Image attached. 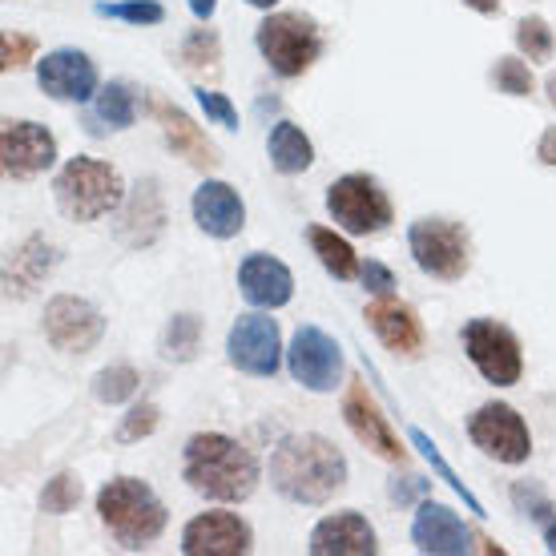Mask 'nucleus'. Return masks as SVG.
Listing matches in <instances>:
<instances>
[{
  "label": "nucleus",
  "instance_id": "1",
  "mask_svg": "<svg viewBox=\"0 0 556 556\" xmlns=\"http://www.w3.org/2000/svg\"><path fill=\"white\" fill-rule=\"evenodd\" d=\"M270 484L294 504H327L348 484V456L327 435H287L270 452Z\"/></svg>",
  "mask_w": 556,
  "mask_h": 556
},
{
  "label": "nucleus",
  "instance_id": "2",
  "mask_svg": "<svg viewBox=\"0 0 556 556\" xmlns=\"http://www.w3.org/2000/svg\"><path fill=\"white\" fill-rule=\"evenodd\" d=\"M181 476L206 501L242 504L258 488L263 468H258L251 447H242L238 440L223 435V431H198L186 444Z\"/></svg>",
  "mask_w": 556,
  "mask_h": 556
},
{
  "label": "nucleus",
  "instance_id": "3",
  "mask_svg": "<svg viewBox=\"0 0 556 556\" xmlns=\"http://www.w3.org/2000/svg\"><path fill=\"white\" fill-rule=\"evenodd\" d=\"M98 513L105 520V529L113 532V541L122 548H146L166 532V504L157 501L146 480L134 476H117L98 492Z\"/></svg>",
  "mask_w": 556,
  "mask_h": 556
},
{
  "label": "nucleus",
  "instance_id": "4",
  "mask_svg": "<svg viewBox=\"0 0 556 556\" xmlns=\"http://www.w3.org/2000/svg\"><path fill=\"white\" fill-rule=\"evenodd\" d=\"M53 194L65 218H73V223H98V218H105L113 210H122L126 181H122V174L110 162L77 153V157H70L61 166V174L53 181Z\"/></svg>",
  "mask_w": 556,
  "mask_h": 556
},
{
  "label": "nucleus",
  "instance_id": "5",
  "mask_svg": "<svg viewBox=\"0 0 556 556\" xmlns=\"http://www.w3.org/2000/svg\"><path fill=\"white\" fill-rule=\"evenodd\" d=\"M258 53L266 56V65L278 77H303L323 53V37L315 21H306L303 13H275L266 16L258 33H254Z\"/></svg>",
  "mask_w": 556,
  "mask_h": 556
},
{
  "label": "nucleus",
  "instance_id": "6",
  "mask_svg": "<svg viewBox=\"0 0 556 556\" xmlns=\"http://www.w3.org/2000/svg\"><path fill=\"white\" fill-rule=\"evenodd\" d=\"M327 210H331L334 226L355 238L383 235L391 226V218H395L391 198L367 174H343V178L334 181L331 190H327Z\"/></svg>",
  "mask_w": 556,
  "mask_h": 556
},
{
  "label": "nucleus",
  "instance_id": "7",
  "mask_svg": "<svg viewBox=\"0 0 556 556\" xmlns=\"http://www.w3.org/2000/svg\"><path fill=\"white\" fill-rule=\"evenodd\" d=\"M407 247H412V258H416L419 270L440 278V282H459L472 266L464 226L447 223V218H419V223H412Z\"/></svg>",
  "mask_w": 556,
  "mask_h": 556
},
{
  "label": "nucleus",
  "instance_id": "8",
  "mask_svg": "<svg viewBox=\"0 0 556 556\" xmlns=\"http://www.w3.org/2000/svg\"><path fill=\"white\" fill-rule=\"evenodd\" d=\"M464 351L468 359L488 383L496 388H513L525 376V351H520V339H516L504 323L496 319H472L464 327Z\"/></svg>",
  "mask_w": 556,
  "mask_h": 556
},
{
  "label": "nucleus",
  "instance_id": "9",
  "mask_svg": "<svg viewBox=\"0 0 556 556\" xmlns=\"http://www.w3.org/2000/svg\"><path fill=\"white\" fill-rule=\"evenodd\" d=\"M468 435L484 456H492L496 464H508V468L532 456L529 424L513 404H484L468 419Z\"/></svg>",
  "mask_w": 556,
  "mask_h": 556
},
{
  "label": "nucleus",
  "instance_id": "10",
  "mask_svg": "<svg viewBox=\"0 0 556 556\" xmlns=\"http://www.w3.org/2000/svg\"><path fill=\"white\" fill-rule=\"evenodd\" d=\"M105 334L101 311L81 294H56L45 303V339L65 355H89Z\"/></svg>",
  "mask_w": 556,
  "mask_h": 556
},
{
  "label": "nucleus",
  "instance_id": "11",
  "mask_svg": "<svg viewBox=\"0 0 556 556\" xmlns=\"http://www.w3.org/2000/svg\"><path fill=\"white\" fill-rule=\"evenodd\" d=\"M287 367H291L294 383H303L306 391H334L343 383V351L323 327H299L287 348Z\"/></svg>",
  "mask_w": 556,
  "mask_h": 556
},
{
  "label": "nucleus",
  "instance_id": "12",
  "mask_svg": "<svg viewBox=\"0 0 556 556\" xmlns=\"http://www.w3.org/2000/svg\"><path fill=\"white\" fill-rule=\"evenodd\" d=\"M226 355L238 371L254 379H270L282 363V334L270 315H238L226 334Z\"/></svg>",
  "mask_w": 556,
  "mask_h": 556
},
{
  "label": "nucleus",
  "instance_id": "13",
  "mask_svg": "<svg viewBox=\"0 0 556 556\" xmlns=\"http://www.w3.org/2000/svg\"><path fill=\"white\" fill-rule=\"evenodd\" d=\"M343 419H348V428L355 431V440H359L367 452H376L379 459H388V464H404L407 459V447L400 444V435L391 431L388 416L379 412L376 395H371L367 383H359V379H351L348 395H343Z\"/></svg>",
  "mask_w": 556,
  "mask_h": 556
},
{
  "label": "nucleus",
  "instance_id": "14",
  "mask_svg": "<svg viewBox=\"0 0 556 556\" xmlns=\"http://www.w3.org/2000/svg\"><path fill=\"white\" fill-rule=\"evenodd\" d=\"M251 525L235 513H202L181 529L186 556H242L251 553Z\"/></svg>",
  "mask_w": 556,
  "mask_h": 556
},
{
  "label": "nucleus",
  "instance_id": "15",
  "mask_svg": "<svg viewBox=\"0 0 556 556\" xmlns=\"http://www.w3.org/2000/svg\"><path fill=\"white\" fill-rule=\"evenodd\" d=\"M0 157L9 178H37L56 162V138L37 122H4L0 134Z\"/></svg>",
  "mask_w": 556,
  "mask_h": 556
},
{
  "label": "nucleus",
  "instance_id": "16",
  "mask_svg": "<svg viewBox=\"0 0 556 556\" xmlns=\"http://www.w3.org/2000/svg\"><path fill=\"white\" fill-rule=\"evenodd\" d=\"M37 81L53 101H89L98 98V65L81 49H53L37 65Z\"/></svg>",
  "mask_w": 556,
  "mask_h": 556
},
{
  "label": "nucleus",
  "instance_id": "17",
  "mask_svg": "<svg viewBox=\"0 0 556 556\" xmlns=\"http://www.w3.org/2000/svg\"><path fill=\"white\" fill-rule=\"evenodd\" d=\"M162 230H166V202H162L157 181L146 178V181H138L126 194V202H122L117 238H122L126 247H134V251H146V247H153V242L162 238Z\"/></svg>",
  "mask_w": 556,
  "mask_h": 556
},
{
  "label": "nucleus",
  "instance_id": "18",
  "mask_svg": "<svg viewBox=\"0 0 556 556\" xmlns=\"http://www.w3.org/2000/svg\"><path fill=\"white\" fill-rule=\"evenodd\" d=\"M367 327L379 334V343H383L391 355H404V359L424 355V343H428L424 323H419L416 311L407 303H400V299L379 294L376 303L367 306Z\"/></svg>",
  "mask_w": 556,
  "mask_h": 556
},
{
  "label": "nucleus",
  "instance_id": "19",
  "mask_svg": "<svg viewBox=\"0 0 556 556\" xmlns=\"http://www.w3.org/2000/svg\"><path fill=\"white\" fill-rule=\"evenodd\" d=\"M412 541H416L419 553H431V556L472 553V536L464 529V520H459L452 508H444V504H435V501L419 504L416 520H412Z\"/></svg>",
  "mask_w": 556,
  "mask_h": 556
},
{
  "label": "nucleus",
  "instance_id": "20",
  "mask_svg": "<svg viewBox=\"0 0 556 556\" xmlns=\"http://www.w3.org/2000/svg\"><path fill=\"white\" fill-rule=\"evenodd\" d=\"M238 287L242 299L263 311H278L294 299V275L287 263H278L275 254H251L247 263L238 266Z\"/></svg>",
  "mask_w": 556,
  "mask_h": 556
},
{
  "label": "nucleus",
  "instance_id": "21",
  "mask_svg": "<svg viewBox=\"0 0 556 556\" xmlns=\"http://www.w3.org/2000/svg\"><path fill=\"white\" fill-rule=\"evenodd\" d=\"M306 548L315 556H376L379 553L376 529H371L359 513H334V516H327V520H319Z\"/></svg>",
  "mask_w": 556,
  "mask_h": 556
},
{
  "label": "nucleus",
  "instance_id": "22",
  "mask_svg": "<svg viewBox=\"0 0 556 556\" xmlns=\"http://www.w3.org/2000/svg\"><path fill=\"white\" fill-rule=\"evenodd\" d=\"M190 206H194V223L210 238H235L247 226V206L235 186H226V181H202Z\"/></svg>",
  "mask_w": 556,
  "mask_h": 556
},
{
  "label": "nucleus",
  "instance_id": "23",
  "mask_svg": "<svg viewBox=\"0 0 556 556\" xmlns=\"http://www.w3.org/2000/svg\"><path fill=\"white\" fill-rule=\"evenodd\" d=\"M150 113L162 122V129H166V141L174 146V153L178 157H186L190 166H198V169H210V166H218V150L206 141V134L194 126V117L186 110H178L174 101H166V98H157L153 93L150 98Z\"/></svg>",
  "mask_w": 556,
  "mask_h": 556
},
{
  "label": "nucleus",
  "instance_id": "24",
  "mask_svg": "<svg viewBox=\"0 0 556 556\" xmlns=\"http://www.w3.org/2000/svg\"><path fill=\"white\" fill-rule=\"evenodd\" d=\"M53 263H56V254H53V247H49L41 235L25 238V242H21V247L9 254V266H4V291L16 294V299L33 294L45 282V278H49Z\"/></svg>",
  "mask_w": 556,
  "mask_h": 556
},
{
  "label": "nucleus",
  "instance_id": "25",
  "mask_svg": "<svg viewBox=\"0 0 556 556\" xmlns=\"http://www.w3.org/2000/svg\"><path fill=\"white\" fill-rule=\"evenodd\" d=\"M266 153H270V166H275L278 174H287V178L311 169V162H315V146H311V138H306L294 122H278V126L270 129Z\"/></svg>",
  "mask_w": 556,
  "mask_h": 556
},
{
  "label": "nucleus",
  "instance_id": "26",
  "mask_svg": "<svg viewBox=\"0 0 556 556\" xmlns=\"http://www.w3.org/2000/svg\"><path fill=\"white\" fill-rule=\"evenodd\" d=\"M306 238H311V251L319 254V263L327 275H334L339 282H348V278L359 275V258H355V251H351V242L343 235H334L327 226H311Z\"/></svg>",
  "mask_w": 556,
  "mask_h": 556
},
{
  "label": "nucleus",
  "instance_id": "27",
  "mask_svg": "<svg viewBox=\"0 0 556 556\" xmlns=\"http://www.w3.org/2000/svg\"><path fill=\"white\" fill-rule=\"evenodd\" d=\"M198 348H202V319L194 311H181L166 323L162 331V355L169 363H190L198 359Z\"/></svg>",
  "mask_w": 556,
  "mask_h": 556
},
{
  "label": "nucleus",
  "instance_id": "28",
  "mask_svg": "<svg viewBox=\"0 0 556 556\" xmlns=\"http://www.w3.org/2000/svg\"><path fill=\"white\" fill-rule=\"evenodd\" d=\"M93 117L105 122L110 129H129L138 122V93H134L126 81H110L105 89H98Z\"/></svg>",
  "mask_w": 556,
  "mask_h": 556
},
{
  "label": "nucleus",
  "instance_id": "29",
  "mask_svg": "<svg viewBox=\"0 0 556 556\" xmlns=\"http://www.w3.org/2000/svg\"><path fill=\"white\" fill-rule=\"evenodd\" d=\"M412 444H416V447H419V456L428 459L431 468H435V472H440V480H447V488H452V492H456L459 501L468 504V513H476V516H488V513H484V504H480V501H476V496H472V488L464 484V480H459V476H456V468H452V464H447V459L440 456V447H435V440H431L428 431L412 428Z\"/></svg>",
  "mask_w": 556,
  "mask_h": 556
},
{
  "label": "nucleus",
  "instance_id": "30",
  "mask_svg": "<svg viewBox=\"0 0 556 556\" xmlns=\"http://www.w3.org/2000/svg\"><path fill=\"white\" fill-rule=\"evenodd\" d=\"M141 388V376L129 367V363H117V367H105V371H98V379H93V395H98V404H129L134 395H138Z\"/></svg>",
  "mask_w": 556,
  "mask_h": 556
},
{
  "label": "nucleus",
  "instance_id": "31",
  "mask_svg": "<svg viewBox=\"0 0 556 556\" xmlns=\"http://www.w3.org/2000/svg\"><path fill=\"white\" fill-rule=\"evenodd\" d=\"M516 49L529 56V61H548L556 53V37L544 16H525L516 25Z\"/></svg>",
  "mask_w": 556,
  "mask_h": 556
},
{
  "label": "nucleus",
  "instance_id": "32",
  "mask_svg": "<svg viewBox=\"0 0 556 556\" xmlns=\"http://www.w3.org/2000/svg\"><path fill=\"white\" fill-rule=\"evenodd\" d=\"M81 504V476L77 472H56L41 492V513L65 516Z\"/></svg>",
  "mask_w": 556,
  "mask_h": 556
},
{
  "label": "nucleus",
  "instance_id": "33",
  "mask_svg": "<svg viewBox=\"0 0 556 556\" xmlns=\"http://www.w3.org/2000/svg\"><path fill=\"white\" fill-rule=\"evenodd\" d=\"M492 81H496V89L508 93V98H529L532 89H536L529 61H520V56H501L496 70H492Z\"/></svg>",
  "mask_w": 556,
  "mask_h": 556
},
{
  "label": "nucleus",
  "instance_id": "34",
  "mask_svg": "<svg viewBox=\"0 0 556 556\" xmlns=\"http://www.w3.org/2000/svg\"><path fill=\"white\" fill-rule=\"evenodd\" d=\"M93 13L126 21V25H162L166 21V9L157 0H117V4H98Z\"/></svg>",
  "mask_w": 556,
  "mask_h": 556
},
{
  "label": "nucleus",
  "instance_id": "35",
  "mask_svg": "<svg viewBox=\"0 0 556 556\" xmlns=\"http://www.w3.org/2000/svg\"><path fill=\"white\" fill-rule=\"evenodd\" d=\"M218 56H223V41H218L214 28H194V33L186 37V45H181V61H186L190 70L218 65Z\"/></svg>",
  "mask_w": 556,
  "mask_h": 556
},
{
  "label": "nucleus",
  "instance_id": "36",
  "mask_svg": "<svg viewBox=\"0 0 556 556\" xmlns=\"http://www.w3.org/2000/svg\"><path fill=\"white\" fill-rule=\"evenodd\" d=\"M513 504L520 508L525 516H532V520H541V525H548V520H556V508L553 501L544 496L541 488L532 484V480H516L513 484Z\"/></svg>",
  "mask_w": 556,
  "mask_h": 556
},
{
  "label": "nucleus",
  "instance_id": "37",
  "mask_svg": "<svg viewBox=\"0 0 556 556\" xmlns=\"http://www.w3.org/2000/svg\"><path fill=\"white\" fill-rule=\"evenodd\" d=\"M157 419H162L157 404H138V407H129V416L122 419V428H117V444H138V440L153 435V428H157Z\"/></svg>",
  "mask_w": 556,
  "mask_h": 556
},
{
  "label": "nucleus",
  "instance_id": "38",
  "mask_svg": "<svg viewBox=\"0 0 556 556\" xmlns=\"http://www.w3.org/2000/svg\"><path fill=\"white\" fill-rule=\"evenodd\" d=\"M194 93H198V105L206 110L210 122H218L223 129H238V110L230 105V98L214 93V89H194Z\"/></svg>",
  "mask_w": 556,
  "mask_h": 556
},
{
  "label": "nucleus",
  "instance_id": "39",
  "mask_svg": "<svg viewBox=\"0 0 556 556\" xmlns=\"http://www.w3.org/2000/svg\"><path fill=\"white\" fill-rule=\"evenodd\" d=\"M33 53H37V37H28V33H4V53H0L4 70H21L25 61H33Z\"/></svg>",
  "mask_w": 556,
  "mask_h": 556
},
{
  "label": "nucleus",
  "instance_id": "40",
  "mask_svg": "<svg viewBox=\"0 0 556 556\" xmlns=\"http://www.w3.org/2000/svg\"><path fill=\"white\" fill-rule=\"evenodd\" d=\"M359 278H363V287H367L371 294H391V291H395V275H391L383 263H376V258H367V263L359 266Z\"/></svg>",
  "mask_w": 556,
  "mask_h": 556
},
{
  "label": "nucleus",
  "instance_id": "41",
  "mask_svg": "<svg viewBox=\"0 0 556 556\" xmlns=\"http://www.w3.org/2000/svg\"><path fill=\"white\" fill-rule=\"evenodd\" d=\"M428 492V480H419V476H404V480H391V501L395 504H412L416 496Z\"/></svg>",
  "mask_w": 556,
  "mask_h": 556
},
{
  "label": "nucleus",
  "instance_id": "42",
  "mask_svg": "<svg viewBox=\"0 0 556 556\" xmlns=\"http://www.w3.org/2000/svg\"><path fill=\"white\" fill-rule=\"evenodd\" d=\"M536 157H541L544 166H556V126H548L541 134V146H536Z\"/></svg>",
  "mask_w": 556,
  "mask_h": 556
},
{
  "label": "nucleus",
  "instance_id": "43",
  "mask_svg": "<svg viewBox=\"0 0 556 556\" xmlns=\"http://www.w3.org/2000/svg\"><path fill=\"white\" fill-rule=\"evenodd\" d=\"M464 4H468L472 13H480V16H496L504 9L501 0H464Z\"/></svg>",
  "mask_w": 556,
  "mask_h": 556
},
{
  "label": "nucleus",
  "instance_id": "44",
  "mask_svg": "<svg viewBox=\"0 0 556 556\" xmlns=\"http://www.w3.org/2000/svg\"><path fill=\"white\" fill-rule=\"evenodd\" d=\"M214 9H218V0H190V13H194L202 25H206L210 16H214Z\"/></svg>",
  "mask_w": 556,
  "mask_h": 556
},
{
  "label": "nucleus",
  "instance_id": "45",
  "mask_svg": "<svg viewBox=\"0 0 556 556\" xmlns=\"http://www.w3.org/2000/svg\"><path fill=\"white\" fill-rule=\"evenodd\" d=\"M544 548H548V553H556V520H548V525H544Z\"/></svg>",
  "mask_w": 556,
  "mask_h": 556
},
{
  "label": "nucleus",
  "instance_id": "46",
  "mask_svg": "<svg viewBox=\"0 0 556 556\" xmlns=\"http://www.w3.org/2000/svg\"><path fill=\"white\" fill-rule=\"evenodd\" d=\"M544 93H548V105L556 110V73H548V81H544Z\"/></svg>",
  "mask_w": 556,
  "mask_h": 556
},
{
  "label": "nucleus",
  "instance_id": "47",
  "mask_svg": "<svg viewBox=\"0 0 556 556\" xmlns=\"http://www.w3.org/2000/svg\"><path fill=\"white\" fill-rule=\"evenodd\" d=\"M247 4H251V9H275L278 0H247Z\"/></svg>",
  "mask_w": 556,
  "mask_h": 556
}]
</instances>
